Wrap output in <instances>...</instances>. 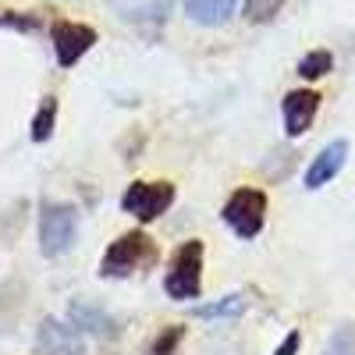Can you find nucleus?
Here are the masks:
<instances>
[{
  "mask_svg": "<svg viewBox=\"0 0 355 355\" xmlns=\"http://www.w3.org/2000/svg\"><path fill=\"white\" fill-rule=\"evenodd\" d=\"M174 196L178 189L171 182H132L121 192V210L135 217L139 224H153L174 206Z\"/></svg>",
  "mask_w": 355,
  "mask_h": 355,
  "instance_id": "5",
  "label": "nucleus"
},
{
  "mask_svg": "<svg viewBox=\"0 0 355 355\" xmlns=\"http://www.w3.org/2000/svg\"><path fill=\"white\" fill-rule=\"evenodd\" d=\"M284 8V0H245L242 4V18L252 21V25H266V21H274Z\"/></svg>",
  "mask_w": 355,
  "mask_h": 355,
  "instance_id": "14",
  "label": "nucleus"
},
{
  "mask_svg": "<svg viewBox=\"0 0 355 355\" xmlns=\"http://www.w3.org/2000/svg\"><path fill=\"white\" fill-rule=\"evenodd\" d=\"M242 309H245V299H242V295H227V299H220V302L196 306L192 313H196L199 320H217V316H242Z\"/></svg>",
  "mask_w": 355,
  "mask_h": 355,
  "instance_id": "15",
  "label": "nucleus"
},
{
  "mask_svg": "<svg viewBox=\"0 0 355 355\" xmlns=\"http://www.w3.org/2000/svg\"><path fill=\"white\" fill-rule=\"evenodd\" d=\"M68 323H71V327H78L82 334H93V338H103V341L121 338V320L110 316L100 306H93V302H85V299H75L68 306Z\"/></svg>",
  "mask_w": 355,
  "mask_h": 355,
  "instance_id": "9",
  "label": "nucleus"
},
{
  "mask_svg": "<svg viewBox=\"0 0 355 355\" xmlns=\"http://www.w3.org/2000/svg\"><path fill=\"white\" fill-rule=\"evenodd\" d=\"M320 110V93L316 89H291V93L281 100V117H284V132L288 139H302Z\"/></svg>",
  "mask_w": 355,
  "mask_h": 355,
  "instance_id": "8",
  "label": "nucleus"
},
{
  "mask_svg": "<svg viewBox=\"0 0 355 355\" xmlns=\"http://www.w3.org/2000/svg\"><path fill=\"white\" fill-rule=\"evenodd\" d=\"M323 355H355V327H352V323H345V327H338L331 334Z\"/></svg>",
  "mask_w": 355,
  "mask_h": 355,
  "instance_id": "18",
  "label": "nucleus"
},
{
  "mask_svg": "<svg viewBox=\"0 0 355 355\" xmlns=\"http://www.w3.org/2000/svg\"><path fill=\"white\" fill-rule=\"evenodd\" d=\"M0 28H15V33H36L43 28V18L36 11H8L0 8Z\"/></svg>",
  "mask_w": 355,
  "mask_h": 355,
  "instance_id": "16",
  "label": "nucleus"
},
{
  "mask_svg": "<svg viewBox=\"0 0 355 355\" xmlns=\"http://www.w3.org/2000/svg\"><path fill=\"white\" fill-rule=\"evenodd\" d=\"M53 125H57V96H43L40 100V110L33 117V142H46L53 135Z\"/></svg>",
  "mask_w": 355,
  "mask_h": 355,
  "instance_id": "13",
  "label": "nucleus"
},
{
  "mask_svg": "<svg viewBox=\"0 0 355 355\" xmlns=\"http://www.w3.org/2000/svg\"><path fill=\"white\" fill-rule=\"evenodd\" d=\"M160 263V245L150 239L146 231L132 227L125 234L107 245V252L100 256V277H110V281H121V277H132V274H146Z\"/></svg>",
  "mask_w": 355,
  "mask_h": 355,
  "instance_id": "1",
  "label": "nucleus"
},
{
  "mask_svg": "<svg viewBox=\"0 0 355 355\" xmlns=\"http://www.w3.org/2000/svg\"><path fill=\"white\" fill-rule=\"evenodd\" d=\"M202 259H206V245L199 239H189L174 249L164 274V291L174 302H189L202 295Z\"/></svg>",
  "mask_w": 355,
  "mask_h": 355,
  "instance_id": "2",
  "label": "nucleus"
},
{
  "mask_svg": "<svg viewBox=\"0 0 355 355\" xmlns=\"http://www.w3.org/2000/svg\"><path fill=\"white\" fill-rule=\"evenodd\" d=\"M295 71H299L306 82H316V78H323V75L334 71V53H331V50H309Z\"/></svg>",
  "mask_w": 355,
  "mask_h": 355,
  "instance_id": "12",
  "label": "nucleus"
},
{
  "mask_svg": "<svg viewBox=\"0 0 355 355\" xmlns=\"http://www.w3.org/2000/svg\"><path fill=\"white\" fill-rule=\"evenodd\" d=\"M96 28L85 25V21H53L50 28V43H53V57H57V68H75L82 57L96 46Z\"/></svg>",
  "mask_w": 355,
  "mask_h": 355,
  "instance_id": "6",
  "label": "nucleus"
},
{
  "mask_svg": "<svg viewBox=\"0 0 355 355\" xmlns=\"http://www.w3.org/2000/svg\"><path fill=\"white\" fill-rule=\"evenodd\" d=\"M266 192L263 189H234L220 210V220L239 234L242 242H252L266 224Z\"/></svg>",
  "mask_w": 355,
  "mask_h": 355,
  "instance_id": "4",
  "label": "nucleus"
},
{
  "mask_svg": "<svg viewBox=\"0 0 355 355\" xmlns=\"http://www.w3.org/2000/svg\"><path fill=\"white\" fill-rule=\"evenodd\" d=\"M299 345H302V334H299V331H288V338L277 345L274 355H295V352H299Z\"/></svg>",
  "mask_w": 355,
  "mask_h": 355,
  "instance_id": "19",
  "label": "nucleus"
},
{
  "mask_svg": "<svg viewBox=\"0 0 355 355\" xmlns=\"http://www.w3.org/2000/svg\"><path fill=\"white\" fill-rule=\"evenodd\" d=\"M33 352L36 355H85V341H82L78 327L46 316V320H40V327H36Z\"/></svg>",
  "mask_w": 355,
  "mask_h": 355,
  "instance_id": "7",
  "label": "nucleus"
},
{
  "mask_svg": "<svg viewBox=\"0 0 355 355\" xmlns=\"http://www.w3.org/2000/svg\"><path fill=\"white\" fill-rule=\"evenodd\" d=\"M78 234V210L71 202H43L40 206V252L46 259L64 256Z\"/></svg>",
  "mask_w": 355,
  "mask_h": 355,
  "instance_id": "3",
  "label": "nucleus"
},
{
  "mask_svg": "<svg viewBox=\"0 0 355 355\" xmlns=\"http://www.w3.org/2000/svg\"><path fill=\"white\" fill-rule=\"evenodd\" d=\"M234 8H239V0H185V15L196 21V25H224Z\"/></svg>",
  "mask_w": 355,
  "mask_h": 355,
  "instance_id": "11",
  "label": "nucleus"
},
{
  "mask_svg": "<svg viewBox=\"0 0 355 355\" xmlns=\"http://www.w3.org/2000/svg\"><path fill=\"white\" fill-rule=\"evenodd\" d=\"M345 160H348V142L345 139H334V142H327L323 150L313 157V164L306 167V189L309 192H316V189H323L327 182H334L338 178V171L345 167Z\"/></svg>",
  "mask_w": 355,
  "mask_h": 355,
  "instance_id": "10",
  "label": "nucleus"
},
{
  "mask_svg": "<svg viewBox=\"0 0 355 355\" xmlns=\"http://www.w3.org/2000/svg\"><path fill=\"white\" fill-rule=\"evenodd\" d=\"M182 341H185V327H182V323H171V327H164V331L153 338L150 355H178Z\"/></svg>",
  "mask_w": 355,
  "mask_h": 355,
  "instance_id": "17",
  "label": "nucleus"
}]
</instances>
